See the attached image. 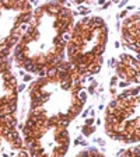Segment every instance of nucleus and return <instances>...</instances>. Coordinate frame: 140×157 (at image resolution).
<instances>
[{
	"label": "nucleus",
	"instance_id": "1",
	"mask_svg": "<svg viewBox=\"0 0 140 157\" xmlns=\"http://www.w3.org/2000/svg\"><path fill=\"white\" fill-rule=\"evenodd\" d=\"M55 142H56L59 146L69 145V143H70V136H69L67 129L64 132H62V133H55Z\"/></svg>",
	"mask_w": 140,
	"mask_h": 157
},
{
	"label": "nucleus",
	"instance_id": "2",
	"mask_svg": "<svg viewBox=\"0 0 140 157\" xmlns=\"http://www.w3.org/2000/svg\"><path fill=\"white\" fill-rule=\"evenodd\" d=\"M67 149H69V145H64V146H57V147L53 149V154L56 157H63L67 153Z\"/></svg>",
	"mask_w": 140,
	"mask_h": 157
},
{
	"label": "nucleus",
	"instance_id": "3",
	"mask_svg": "<svg viewBox=\"0 0 140 157\" xmlns=\"http://www.w3.org/2000/svg\"><path fill=\"white\" fill-rule=\"evenodd\" d=\"M78 52H83V49L76 46V45H73V44H70V42L67 44V55H69V58L74 56V55L78 53Z\"/></svg>",
	"mask_w": 140,
	"mask_h": 157
},
{
	"label": "nucleus",
	"instance_id": "4",
	"mask_svg": "<svg viewBox=\"0 0 140 157\" xmlns=\"http://www.w3.org/2000/svg\"><path fill=\"white\" fill-rule=\"evenodd\" d=\"M93 55H104V52H105V45H102V44H95L94 46H93V49L90 51Z\"/></svg>",
	"mask_w": 140,
	"mask_h": 157
},
{
	"label": "nucleus",
	"instance_id": "5",
	"mask_svg": "<svg viewBox=\"0 0 140 157\" xmlns=\"http://www.w3.org/2000/svg\"><path fill=\"white\" fill-rule=\"evenodd\" d=\"M27 49H28V46H27V45H23L21 42H18V44H17L14 48H13V51H14V56H17V55H20L21 52L27 51Z\"/></svg>",
	"mask_w": 140,
	"mask_h": 157
},
{
	"label": "nucleus",
	"instance_id": "6",
	"mask_svg": "<svg viewBox=\"0 0 140 157\" xmlns=\"http://www.w3.org/2000/svg\"><path fill=\"white\" fill-rule=\"evenodd\" d=\"M100 70H101V66H98L95 63H91L88 66V73H90V76L95 74V73H100Z\"/></svg>",
	"mask_w": 140,
	"mask_h": 157
},
{
	"label": "nucleus",
	"instance_id": "7",
	"mask_svg": "<svg viewBox=\"0 0 140 157\" xmlns=\"http://www.w3.org/2000/svg\"><path fill=\"white\" fill-rule=\"evenodd\" d=\"M18 136H20V135H18V132H17L16 129H14V131H11V132H10V133H9L7 136H6L4 139H6L7 142H10V143H11L13 140H14V139H17V138H18Z\"/></svg>",
	"mask_w": 140,
	"mask_h": 157
},
{
	"label": "nucleus",
	"instance_id": "8",
	"mask_svg": "<svg viewBox=\"0 0 140 157\" xmlns=\"http://www.w3.org/2000/svg\"><path fill=\"white\" fill-rule=\"evenodd\" d=\"M11 131H14V129H10L7 125H3L2 128H0V136H3V138H6V136H7L10 132Z\"/></svg>",
	"mask_w": 140,
	"mask_h": 157
},
{
	"label": "nucleus",
	"instance_id": "9",
	"mask_svg": "<svg viewBox=\"0 0 140 157\" xmlns=\"http://www.w3.org/2000/svg\"><path fill=\"white\" fill-rule=\"evenodd\" d=\"M60 87H62V90H71V88H73L71 80H64V81H60Z\"/></svg>",
	"mask_w": 140,
	"mask_h": 157
},
{
	"label": "nucleus",
	"instance_id": "10",
	"mask_svg": "<svg viewBox=\"0 0 140 157\" xmlns=\"http://www.w3.org/2000/svg\"><path fill=\"white\" fill-rule=\"evenodd\" d=\"M32 129L28 128V126H24L23 128V135H24V139H28V138H32Z\"/></svg>",
	"mask_w": 140,
	"mask_h": 157
},
{
	"label": "nucleus",
	"instance_id": "11",
	"mask_svg": "<svg viewBox=\"0 0 140 157\" xmlns=\"http://www.w3.org/2000/svg\"><path fill=\"white\" fill-rule=\"evenodd\" d=\"M81 131H83V133L86 135V136H90V135L95 131V128H94V126H87V125H84V126L81 128Z\"/></svg>",
	"mask_w": 140,
	"mask_h": 157
},
{
	"label": "nucleus",
	"instance_id": "12",
	"mask_svg": "<svg viewBox=\"0 0 140 157\" xmlns=\"http://www.w3.org/2000/svg\"><path fill=\"white\" fill-rule=\"evenodd\" d=\"M32 41H34V39L28 35V34H24V35L21 37V39H20V42H21L23 45H28L30 42H32Z\"/></svg>",
	"mask_w": 140,
	"mask_h": 157
},
{
	"label": "nucleus",
	"instance_id": "13",
	"mask_svg": "<svg viewBox=\"0 0 140 157\" xmlns=\"http://www.w3.org/2000/svg\"><path fill=\"white\" fill-rule=\"evenodd\" d=\"M25 126H28V128H31L32 131H35L36 128H38V124H36V122H34L32 119H27V122H25Z\"/></svg>",
	"mask_w": 140,
	"mask_h": 157
},
{
	"label": "nucleus",
	"instance_id": "14",
	"mask_svg": "<svg viewBox=\"0 0 140 157\" xmlns=\"http://www.w3.org/2000/svg\"><path fill=\"white\" fill-rule=\"evenodd\" d=\"M13 119H14V115L13 114H4V118H3V124L4 125H7V124H10Z\"/></svg>",
	"mask_w": 140,
	"mask_h": 157
},
{
	"label": "nucleus",
	"instance_id": "15",
	"mask_svg": "<svg viewBox=\"0 0 140 157\" xmlns=\"http://www.w3.org/2000/svg\"><path fill=\"white\" fill-rule=\"evenodd\" d=\"M94 63L98 65V66H101L102 63H104V56H102V55H97L95 59H94Z\"/></svg>",
	"mask_w": 140,
	"mask_h": 157
},
{
	"label": "nucleus",
	"instance_id": "16",
	"mask_svg": "<svg viewBox=\"0 0 140 157\" xmlns=\"http://www.w3.org/2000/svg\"><path fill=\"white\" fill-rule=\"evenodd\" d=\"M118 154L119 157H130V152L129 150H119Z\"/></svg>",
	"mask_w": 140,
	"mask_h": 157
},
{
	"label": "nucleus",
	"instance_id": "17",
	"mask_svg": "<svg viewBox=\"0 0 140 157\" xmlns=\"http://www.w3.org/2000/svg\"><path fill=\"white\" fill-rule=\"evenodd\" d=\"M129 152H130L132 154H137V156H140V146H135V147L129 149Z\"/></svg>",
	"mask_w": 140,
	"mask_h": 157
},
{
	"label": "nucleus",
	"instance_id": "18",
	"mask_svg": "<svg viewBox=\"0 0 140 157\" xmlns=\"http://www.w3.org/2000/svg\"><path fill=\"white\" fill-rule=\"evenodd\" d=\"M130 94H132V97H139V95H140V87L132 88V90H130Z\"/></svg>",
	"mask_w": 140,
	"mask_h": 157
},
{
	"label": "nucleus",
	"instance_id": "19",
	"mask_svg": "<svg viewBox=\"0 0 140 157\" xmlns=\"http://www.w3.org/2000/svg\"><path fill=\"white\" fill-rule=\"evenodd\" d=\"M77 98L80 100V101H83V103H84V101L87 100V94L84 93V91H80V93H78V95H77Z\"/></svg>",
	"mask_w": 140,
	"mask_h": 157
},
{
	"label": "nucleus",
	"instance_id": "20",
	"mask_svg": "<svg viewBox=\"0 0 140 157\" xmlns=\"http://www.w3.org/2000/svg\"><path fill=\"white\" fill-rule=\"evenodd\" d=\"M70 119H60L59 121V125H62V126H64V128H67V126H69V125H70Z\"/></svg>",
	"mask_w": 140,
	"mask_h": 157
},
{
	"label": "nucleus",
	"instance_id": "21",
	"mask_svg": "<svg viewBox=\"0 0 140 157\" xmlns=\"http://www.w3.org/2000/svg\"><path fill=\"white\" fill-rule=\"evenodd\" d=\"M116 107H118V100H112L108 105V108H112V110H116Z\"/></svg>",
	"mask_w": 140,
	"mask_h": 157
},
{
	"label": "nucleus",
	"instance_id": "22",
	"mask_svg": "<svg viewBox=\"0 0 140 157\" xmlns=\"http://www.w3.org/2000/svg\"><path fill=\"white\" fill-rule=\"evenodd\" d=\"M38 76L39 77H45L46 76V67H41L38 70Z\"/></svg>",
	"mask_w": 140,
	"mask_h": 157
},
{
	"label": "nucleus",
	"instance_id": "23",
	"mask_svg": "<svg viewBox=\"0 0 140 157\" xmlns=\"http://www.w3.org/2000/svg\"><path fill=\"white\" fill-rule=\"evenodd\" d=\"M116 74L121 79H128V77H126V70H116Z\"/></svg>",
	"mask_w": 140,
	"mask_h": 157
},
{
	"label": "nucleus",
	"instance_id": "24",
	"mask_svg": "<svg viewBox=\"0 0 140 157\" xmlns=\"http://www.w3.org/2000/svg\"><path fill=\"white\" fill-rule=\"evenodd\" d=\"M93 124H94V118H87L84 125H87V126H93Z\"/></svg>",
	"mask_w": 140,
	"mask_h": 157
},
{
	"label": "nucleus",
	"instance_id": "25",
	"mask_svg": "<svg viewBox=\"0 0 140 157\" xmlns=\"http://www.w3.org/2000/svg\"><path fill=\"white\" fill-rule=\"evenodd\" d=\"M77 157H90V152H88V150H84V152H81Z\"/></svg>",
	"mask_w": 140,
	"mask_h": 157
},
{
	"label": "nucleus",
	"instance_id": "26",
	"mask_svg": "<svg viewBox=\"0 0 140 157\" xmlns=\"http://www.w3.org/2000/svg\"><path fill=\"white\" fill-rule=\"evenodd\" d=\"M116 65H118V60H116L115 58H112L111 60H109V66H111V67H115Z\"/></svg>",
	"mask_w": 140,
	"mask_h": 157
},
{
	"label": "nucleus",
	"instance_id": "27",
	"mask_svg": "<svg viewBox=\"0 0 140 157\" xmlns=\"http://www.w3.org/2000/svg\"><path fill=\"white\" fill-rule=\"evenodd\" d=\"M116 79H118L116 76H114V77L111 79V88H114V87L116 86Z\"/></svg>",
	"mask_w": 140,
	"mask_h": 157
},
{
	"label": "nucleus",
	"instance_id": "28",
	"mask_svg": "<svg viewBox=\"0 0 140 157\" xmlns=\"http://www.w3.org/2000/svg\"><path fill=\"white\" fill-rule=\"evenodd\" d=\"M135 138H136V140H140V128H137L135 131Z\"/></svg>",
	"mask_w": 140,
	"mask_h": 157
},
{
	"label": "nucleus",
	"instance_id": "29",
	"mask_svg": "<svg viewBox=\"0 0 140 157\" xmlns=\"http://www.w3.org/2000/svg\"><path fill=\"white\" fill-rule=\"evenodd\" d=\"M10 84H11V87H17V79H16V76H14V77H13L11 80H10Z\"/></svg>",
	"mask_w": 140,
	"mask_h": 157
},
{
	"label": "nucleus",
	"instance_id": "30",
	"mask_svg": "<svg viewBox=\"0 0 140 157\" xmlns=\"http://www.w3.org/2000/svg\"><path fill=\"white\" fill-rule=\"evenodd\" d=\"M130 83H132L130 80H126V81H121V84H119V86H121V87H128Z\"/></svg>",
	"mask_w": 140,
	"mask_h": 157
},
{
	"label": "nucleus",
	"instance_id": "31",
	"mask_svg": "<svg viewBox=\"0 0 140 157\" xmlns=\"http://www.w3.org/2000/svg\"><path fill=\"white\" fill-rule=\"evenodd\" d=\"M31 76H30V74H25V76H24V81H31Z\"/></svg>",
	"mask_w": 140,
	"mask_h": 157
},
{
	"label": "nucleus",
	"instance_id": "32",
	"mask_svg": "<svg viewBox=\"0 0 140 157\" xmlns=\"http://www.w3.org/2000/svg\"><path fill=\"white\" fill-rule=\"evenodd\" d=\"M95 87H97V81L93 80V81H91V84H90V88H95Z\"/></svg>",
	"mask_w": 140,
	"mask_h": 157
},
{
	"label": "nucleus",
	"instance_id": "33",
	"mask_svg": "<svg viewBox=\"0 0 140 157\" xmlns=\"http://www.w3.org/2000/svg\"><path fill=\"white\" fill-rule=\"evenodd\" d=\"M24 88H25V84H20L18 87H17V90H18V91H23Z\"/></svg>",
	"mask_w": 140,
	"mask_h": 157
},
{
	"label": "nucleus",
	"instance_id": "34",
	"mask_svg": "<svg viewBox=\"0 0 140 157\" xmlns=\"http://www.w3.org/2000/svg\"><path fill=\"white\" fill-rule=\"evenodd\" d=\"M88 112H90V110H87V111H84V112H81V115H83V117L86 118L87 115H88Z\"/></svg>",
	"mask_w": 140,
	"mask_h": 157
},
{
	"label": "nucleus",
	"instance_id": "35",
	"mask_svg": "<svg viewBox=\"0 0 140 157\" xmlns=\"http://www.w3.org/2000/svg\"><path fill=\"white\" fill-rule=\"evenodd\" d=\"M126 14H128V11H122V13H121V17H122V18H125Z\"/></svg>",
	"mask_w": 140,
	"mask_h": 157
},
{
	"label": "nucleus",
	"instance_id": "36",
	"mask_svg": "<svg viewBox=\"0 0 140 157\" xmlns=\"http://www.w3.org/2000/svg\"><path fill=\"white\" fill-rule=\"evenodd\" d=\"M130 157H140V156H137V154H132V153H130Z\"/></svg>",
	"mask_w": 140,
	"mask_h": 157
}]
</instances>
